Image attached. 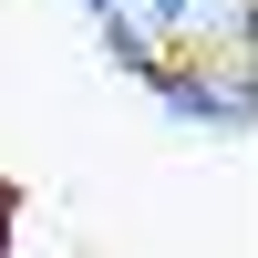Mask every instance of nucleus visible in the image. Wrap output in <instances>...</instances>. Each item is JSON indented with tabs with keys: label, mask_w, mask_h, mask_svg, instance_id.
<instances>
[{
	"label": "nucleus",
	"mask_w": 258,
	"mask_h": 258,
	"mask_svg": "<svg viewBox=\"0 0 258 258\" xmlns=\"http://www.w3.org/2000/svg\"><path fill=\"white\" fill-rule=\"evenodd\" d=\"M145 11H155V21H197L207 0H145Z\"/></svg>",
	"instance_id": "f257e3e1"
},
{
	"label": "nucleus",
	"mask_w": 258,
	"mask_h": 258,
	"mask_svg": "<svg viewBox=\"0 0 258 258\" xmlns=\"http://www.w3.org/2000/svg\"><path fill=\"white\" fill-rule=\"evenodd\" d=\"M83 11H103V21H114V11H124V0H83Z\"/></svg>",
	"instance_id": "f03ea898"
}]
</instances>
